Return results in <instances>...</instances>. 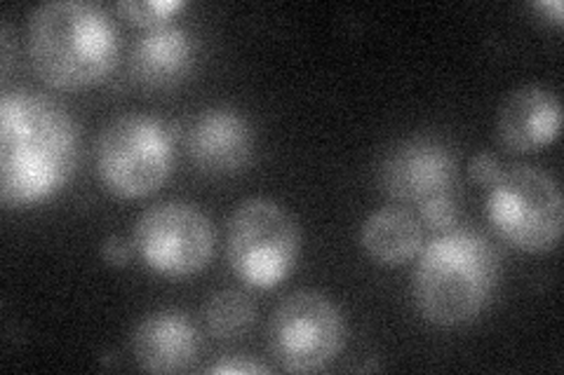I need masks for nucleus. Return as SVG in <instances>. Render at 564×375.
<instances>
[{
  "label": "nucleus",
  "instance_id": "nucleus-10",
  "mask_svg": "<svg viewBox=\"0 0 564 375\" xmlns=\"http://www.w3.org/2000/svg\"><path fill=\"white\" fill-rule=\"evenodd\" d=\"M184 144L200 172L231 176L250 165L254 153V130L250 120L231 106H212L191 118Z\"/></svg>",
  "mask_w": 564,
  "mask_h": 375
},
{
  "label": "nucleus",
  "instance_id": "nucleus-19",
  "mask_svg": "<svg viewBox=\"0 0 564 375\" xmlns=\"http://www.w3.org/2000/svg\"><path fill=\"white\" fill-rule=\"evenodd\" d=\"M132 252H134V242L120 238V235L106 238L101 244V258L113 267H126L132 258Z\"/></svg>",
  "mask_w": 564,
  "mask_h": 375
},
{
  "label": "nucleus",
  "instance_id": "nucleus-16",
  "mask_svg": "<svg viewBox=\"0 0 564 375\" xmlns=\"http://www.w3.org/2000/svg\"><path fill=\"white\" fill-rule=\"evenodd\" d=\"M184 3L180 0H120L116 5V12L137 26H161L167 24L174 12H180Z\"/></svg>",
  "mask_w": 564,
  "mask_h": 375
},
{
  "label": "nucleus",
  "instance_id": "nucleus-13",
  "mask_svg": "<svg viewBox=\"0 0 564 375\" xmlns=\"http://www.w3.org/2000/svg\"><path fill=\"white\" fill-rule=\"evenodd\" d=\"M196 55V38L184 26L167 22L147 29L134 43L130 68L141 87L170 89L191 74Z\"/></svg>",
  "mask_w": 564,
  "mask_h": 375
},
{
  "label": "nucleus",
  "instance_id": "nucleus-7",
  "mask_svg": "<svg viewBox=\"0 0 564 375\" xmlns=\"http://www.w3.org/2000/svg\"><path fill=\"white\" fill-rule=\"evenodd\" d=\"M346 341L341 310L321 291H294L278 302L269 319V345L282 371H325Z\"/></svg>",
  "mask_w": 564,
  "mask_h": 375
},
{
  "label": "nucleus",
  "instance_id": "nucleus-18",
  "mask_svg": "<svg viewBox=\"0 0 564 375\" xmlns=\"http://www.w3.org/2000/svg\"><path fill=\"white\" fill-rule=\"evenodd\" d=\"M501 172H503V167L499 163V157L487 153V151L475 155L470 159V167H468V174H470L473 181L482 186V188L494 186V181H497V178L501 176Z\"/></svg>",
  "mask_w": 564,
  "mask_h": 375
},
{
  "label": "nucleus",
  "instance_id": "nucleus-11",
  "mask_svg": "<svg viewBox=\"0 0 564 375\" xmlns=\"http://www.w3.org/2000/svg\"><path fill=\"white\" fill-rule=\"evenodd\" d=\"M562 128V106L553 89L522 85L510 92L497 115V134L510 153H536L551 146Z\"/></svg>",
  "mask_w": 564,
  "mask_h": 375
},
{
  "label": "nucleus",
  "instance_id": "nucleus-5",
  "mask_svg": "<svg viewBox=\"0 0 564 375\" xmlns=\"http://www.w3.org/2000/svg\"><path fill=\"white\" fill-rule=\"evenodd\" d=\"M302 254V232L288 207L250 198L236 207L226 228V256L238 279L254 289L285 282Z\"/></svg>",
  "mask_w": 564,
  "mask_h": 375
},
{
  "label": "nucleus",
  "instance_id": "nucleus-1",
  "mask_svg": "<svg viewBox=\"0 0 564 375\" xmlns=\"http://www.w3.org/2000/svg\"><path fill=\"white\" fill-rule=\"evenodd\" d=\"M80 132L62 106L31 89L0 99V195L29 207L59 192L78 167Z\"/></svg>",
  "mask_w": 564,
  "mask_h": 375
},
{
  "label": "nucleus",
  "instance_id": "nucleus-4",
  "mask_svg": "<svg viewBox=\"0 0 564 375\" xmlns=\"http://www.w3.org/2000/svg\"><path fill=\"white\" fill-rule=\"evenodd\" d=\"M174 167V141L163 120L122 113L97 139V172L104 188L122 200L147 198Z\"/></svg>",
  "mask_w": 564,
  "mask_h": 375
},
{
  "label": "nucleus",
  "instance_id": "nucleus-6",
  "mask_svg": "<svg viewBox=\"0 0 564 375\" xmlns=\"http://www.w3.org/2000/svg\"><path fill=\"white\" fill-rule=\"evenodd\" d=\"M487 219L499 238L527 254L557 246L564 225L560 186L543 169L518 165L503 169L487 188Z\"/></svg>",
  "mask_w": 564,
  "mask_h": 375
},
{
  "label": "nucleus",
  "instance_id": "nucleus-8",
  "mask_svg": "<svg viewBox=\"0 0 564 375\" xmlns=\"http://www.w3.org/2000/svg\"><path fill=\"white\" fill-rule=\"evenodd\" d=\"M134 252L163 277L198 275L215 256V225L188 202L149 207L134 225Z\"/></svg>",
  "mask_w": 564,
  "mask_h": 375
},
{
  "label": "nucleus",
  "instance_id": "nucleus-20",
  "mask_svg": "<svg viewBox=\"0 0 564 375\" xmlns=\"http://www.w3.org/2000/svg\"><path fill=\"white\" fill-rule=\"evenodd\" d=\"M209 373L215 375H257V373H271L269 366L250 362V360H240V356H234V360H224L209 368Z\"/></svg>",
  "mask_w": 564,
  "mask_h": 375
},
{
  "label": "nucleus",
  "instance_id": "nucleus-3",
  "mask_svg": "<svg viewBox=\"0 0 564 375\" xmlns=\"http://www.w3.org/2000/svg\"><path fill=\"white\" fill-rule=\"evenodd\" d=\"M499 254L480 232L452 228L421 246L414 300L423 319L458 329L478 319L499 284Z\"/></svg>",
  "mask_w": 564,
  "mask_h": 375
},
{
  "label": "nucleus",
  "instance_id": "nucleus-15",
  "mask_svg": "<svg viewBox=\"0 0 564 375\" xmlns=\"http://www.w3.org/2000/svg\"><path fill=\"white\" fill-rule=\"evenodd\" d=\"M203 319L207 331L219 341H238L254 327L257 308L245 291L221 289L205 302Z\"/></svg>",
  "mask_w": 564,
  "mask_h": 375
},
{
  "label": "nucleus",
  "instance_id": "nucleus-2",
  "mask_svg": "<svg viewBox=\"0 0 564 375\" xmlns=\"http://www.w3.org/2000/svg\"><path fill=\"white\" fill-rule=\"evenodd\" d=\"M33 74L55 89H85L111 76L120 38L104 8L87 0H50L29 14Z\"/></svg>",
  "mask_w": 564,
  "mask_h": 375
},
{
  "label": "nucleus",
  "instance_id": "nucleus-12",
  "mask_svg": "<svg viewBox=\"0 0 564 375\" xmlns=\"http://www.w3.org/2000/svg\"><path fill=\"white\" fill-rule=\"evenodd\" d=\"M132 352L147 373H186L198 362L200 335L186 315L158 310L137 324Z\"/></svg>",
  "mask_w": 564,
  "mask_h": 375
},
{
  "label": "nucleus",
  "instance_id": "nucleus-17",
  "mask_svg": "<svg viewBox=\"0 0 564 375\" xmlns=\"http://www.w3.org/2000/svg\"><path fill=\"white\" fill-rule=\"evenodd\" d=\"M419 213L423 225L435 232H447L458 223V205L454 195H440V198L419 205Z\"/></svg>",
  "mask_w": 564,
  "mask_h": 375
},
{
  "label": "nucleus",
  "instance_id": "nucleus-14",
  "mask_svg": "<svg viewBox=\"0 0 564 375\" xmlns=\"http://www.w3.org/2000/svg\"><path fill=\"white\" fill-rule=\"evenodd\" d=\"M360 244L379 265L395 267L419 256L423 246L421 221L400 207H383L369 213L360 228Z\"/></svg>",
  "mask_w": 564,
  "mask_h": 375
},
{
  "label": "nucleus",
  "instance_id": "nucleus-9",
  "mask_svg": "<svg viewBox=\"0 0 564 375\" xmlns=\"http://www.w3.org/2000/svg\"><path fill=\"white\" fill-rule=\"evenodd\" d=\"M379 186L393 200L414 205L454 195L456 157L435 136L404 139L381 157Z\"/></svg>",
  "mask_w": 564,
  "mask_h": 375
},
{
  "label": "nucleus",
  "instance_id": "nucleus-21",
  "mask_svg": "<svg viewBox=\"0 0 564 375\" xmlns=\"http://www.w3.org/2000/svg\"><path fill=\"white\" fill-rule=\"evenodd\" d=\"M539 10H543V12H549L551 14V20L557 24V26H562V16H564V10H562V3L560 0H545V3H539L536 5Z\"/></svg>",
  "mask_w": 564,
  "mask_h": 375
}]
</instances>
